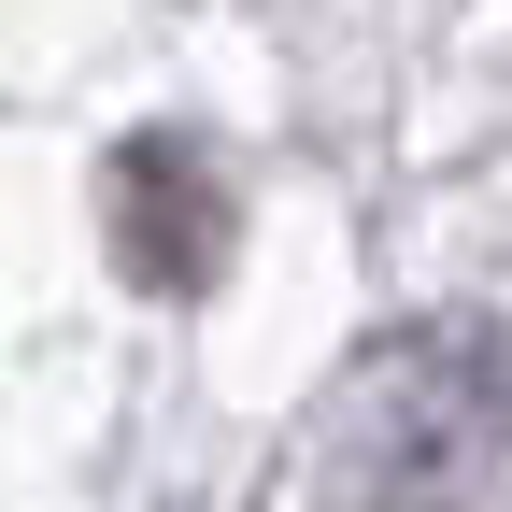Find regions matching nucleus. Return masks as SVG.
I'll list each match as a JSON object with an SVG mask.
<instances>
[{"label":"nucleus","instance_id":"1","mask_svg":"<svg viewBox=\"0 0 512 512\" xmlns=\"http://www.w3.org/2000/svg\"><path fill=\"white\" fill-rule=\"evenodd\" d=\"M512 456V342L470 313L370 342L313 427V512H456Z\"/></svg>","mask_w":512,"mask_h":512},{"label":"nucleus","instance_id":"2","mask_svg":"<svg viewBox=\"0 0 512 512\" xmlns=\"http://www.w3.org/2000/svg\"><path fill=\"white\" fill-rule=\"evenodd\" d=\"M114 256H128V285L200 299L214 256H228V185L185 157V143H128L114 157Z\"/></svg>","mask_w":512,"mask_h":512}]
</instances>
